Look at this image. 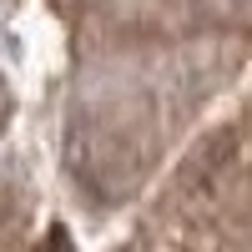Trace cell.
I'll return each mask as SVG.
<instances>
[{
    "instance_id": "1",
    "label": "cell",
    "mask_w": 252,
    "mask_h": 252,
    "mask_svg": "<svg viewBox=\"0 0 252 252\" xmlns=\"http://www.w3.org/2000/svg\"><path fill=\"white\" fill-rule=\"evenodd\" d=\"M35 252H76V242H71V232H66V227H51V232L35 242Z\"/></svg>"
}]
</instances>
